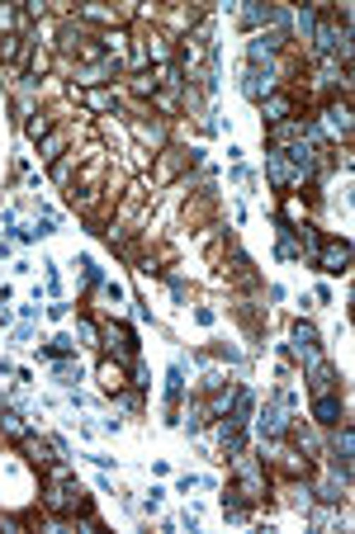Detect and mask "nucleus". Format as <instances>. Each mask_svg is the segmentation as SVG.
<instances>
[{
  "label": "nucleus",
  "mask_w": 355,
  "mask_h": 534,
  "mask_svg": "<svg viewBox=\"0 0 355 534\" xmlns=\"http://www.w3.org/2000/svg\"><path fill=\"white\" fill-rule=\"evenodd\" d=\"M346 260H351V246H346V241H327L323 251H318V265H323L327 274H341Z\"/></svg>",
  "instance_id": "1"
},
{
  "label": "nucleus",
  "mask_w": 355,
  "mask_h": 534,
  "mask_svg": "<svg viewBox=\"0 0 355 534\" xmlns=\"http://www.w3.org/2000/svg\"><path fill=\"white\" fill-rule=\"evenodd\" d=\"M313 411H318V421H323V425H337V421H341V402H337L332 393H318Z\"/></svg>",
  "instance_id": "2"
},
{
  "label": "nucleus",
  "mask_w": 355,
  "mask_h": 534,
  "mask_svg": "<svg viewBox=\"0 0 355 534\" xmlns=\"http://www.w3.org/2000/svg\"><path fill=\"white\" fill-rule=\"evenodd\" d=\"M294 346H299V355L313 360V350H318V331L308 327V322H299V327H294Z\"/></svg>",
  "instance_id": "3"
}]
</instances>
